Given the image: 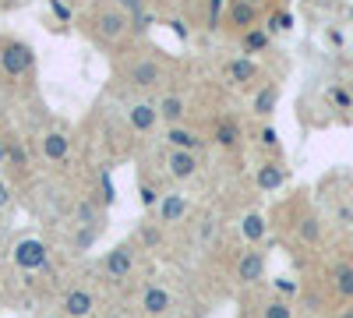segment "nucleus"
<instances>
[{"instance_id":"nucleus-29","label":"nucleus","mask_w":353,"mask_h":318,"mask_svg":"<svg viewBox=\"0 0 353 318\" xmlns=\"http://www.w3.org/2000/svg\"><path fill=\"white\" fill-rule=\"evenodd\" d=\"M223 8H230L226 0H209V11H205V28H209V32H216L223 25Z\"/></svg>"},{"instance_id":"nucleus-38","label":"nucleus","mask_w":353,"mask_h":318,"mask_svg":"<svg viewBox=\"0 0 353 318\" xmlns=\"http://www.w3.org/2000/svg\"><path fill=\"white\" fill-rule=\"evenodd\" d=\"M8 159V141H4V135H0V163Z\"/></svg>"},{"instance_id":"nucleus-15","label":"nucleus","mask_w":353,"mask_h":318,"mask_svg":"<svg viewBox=\"0 0 353 318\" xmlns=\"http://www.w3.org/2000/svg\"><path fill=\"white\" fill-rule=\"evenodd\" d=\"M159 121L163 128H173V124H184L188 121V99L181 92H163L159 99Z\"/></svg>"},{"instance_id":"nucleus-27","label":"nucleus","mask_w":353,"mask_h":318,"mask_svg":"<svg viewBox=\"0 0 353 318\" xmlns=\"http://www.w3.org/2000/svg\"><path fill=\"white\" fill-rule=\"evenodd\" d=\"M297 241H301V244H318V241H321V219H318L314 212L301 216V223H297Z\"/></svg>"},{"instance_id":"nucleus-33","label":"nucleus","mask_w":353,"mask_h":318,"mask_svg":"<svg viewBox=\"0 0 353 318\" xmlns=\"http://www.w3.org/2000/svg\"><path fill=\"white\" fill-rule=\"evenodd\" d=\"M329 99H332L339 110H353V96H350L346 89H339V85H332V89H329Z\"/></svg>"},{"instance_id":"nucleus-18","label":"nucleus","mask_w":353,"mask_h":318,"mask_svg":"<svg viewBox=\"0 0 353 318\" xmlns=\"http://www.w3.org/2000/svg\"><path fill=\"white\" fill-rule=\"evenodd\" d=\"M223 71H226V78L233 85H241V89H244V85H251V81H258V74H261L258 64H254V57H233Z\"/></svg>"},{"instance_id":"nucleus-1","label":"nucleus","mask_w":353,"mask_h":318,"mask_svg":"<svg viewBox=\"0 0 353 318\" xmlns=\"http://www.w3.org/2000/svg\"><path fill=\"white\" fill-rule=\"evenodd\" d=\"M88 32H92V39L103 43V46H117L131 32V18L117 8L113 0H106V4H99L92 14H88Z\"/></svg>"},{"instance_id":"nucleus-17","label":"nucleus","mask_w":353,"mask_h":318,"mask_svg":"<svg viewBox=\"0 0 353 318\" xmlns=\"http://www.w3.org/2000/svg\"><path fill=\"white\" fill-rule=\"evenodd\" d=\"M254 184L261 188V191H279L283 184H286V166L279 163V159H269V163H261L258 166V173H254Z\"/></svg>"},{"instance_id":"nucleus-22","label":"nucleus","mask_w":353,"mask_h":318,"mask_svg":"<svg viewBox=\"0 0 353 318\" xmlns=\"http://www.w3.org/2000/svg\"><path fill=\"white\" fill-rule=\"evenodd\" d=\"M4 141H8V159L14 163V170H18V173H28V170H32V156H28V146H25L21 135L8 131Z\"/></svg>"},{"instance_id":"nucleus-19","label":"nucleus","mask_w":353,"mask_h":318,"mask_svg":"<svg viewBox=\"0 0 353 318\" xmlns=\"http://www.w3.org/2000/svg\"><path fill=\"white\" fill-rule=\"evenodd\" d=\"M241 237L248 241V248H258L265 237H269V219L261 212H244L241 216Z\"/></svg>"},{"instance_id":"nucleus-12","label":"nucleus","mask_w":353,"mask_h":318,"mask_svg":"<svg viewBox=\"0 0 353 318\" xmlns=\"http://www.w3.org/2000/svg\"><path fill=\"white\" fill-rule=\"evenodd\" d=\"M198 152H181V149H170L166 152V173L176 181V184H188L198 177Z\"/></svg>"},{"instance_id":"nucleus-7","label":"nucleus","mask_w":353,"mask_h":318,"mask_svg":"<svg viewBox=\"0 0 353 318\" xmlns=\"http://www.w3.org/2000/svg\"><path fill=\"white\" fill-rule=\"evenodd\" d=\"M233 279H237L241 286H258L265 279V251L244 248L237 258H233Z\"/></svg>"},{"instance_id":"nucleus-26","label":"nucleus","mask_w":353,"mask_h":318,"mask_svg":"<svg viewBox=\"0 0 353 318\" xmlns=\"http://www.w3.org/2000/svg\"><path fill=\"white\" fill-rule=\"evenodd\" d=\"M163 195H166V191H159L149 177H138V201H141L145 212H156L159 201H163Z\"/></svg>"},{"instance_id":"nucleus-13","label":"nucleus","mask_w":353,"mask_h":318,"mask_svg":"<svg viewBox=\"0 0 353 318\" xmlns=\"http://www.w3.org/2000/svg\"><path fill=\"white\" fill-rule=\"evenodd\" d=\"M163 141H166V149H181V152H198L205 146V135L194 131L191 124H173L163 131Z\"/></svg>"},{"instance_id":"nucleus-40","label":"nucleus","mask_w":353,"mask_h":318,"mask_svg":"<svg viewBox=\"0 0 353 318\" xmlns=\"http://www.w3.org/2000/svg\"><path fill=\"white\" fill-rule=\"evenodd\" d=\"M11 4H18V0H0V11H8Z\"/></svg>"},{"instance_id":"nucleus-11","label":"nucleus","mask_w":353,"mask_h":318,"mask_svg":"<svg viewBox=\"0 0 353 318\" xmlns=\"http://www.w3.org/2000/svg\"><path fill=\"white\" fill-rule=\"evenodd\" d=\"M212 146L216 149H226V152L241 149L244 146V124L237 117H219L212 124Z\"/></svg>"},{"instance_id":"nucleus-36","label":"nucleus","mask_w":353,"mask_h":318,"mask_svg":"<svg viewBox=\"0 0 353 318\" xmlns=\"http://www.w3.org/2000/svg\"><path fill=\"white\" fill-rule=\"evenodd\" d=\"M272 286H276L279 294H297V283H286V279H276Z\"/></svg>"},{"instance_id":"nucleus-28","label":"nucleus","mask_w":353,"mask_h":318,"mask_svg":"<svg viewBox=\"0 0 353 318\" xmlns=\"http://www.w3.org/2000/svg\"><path fill=\"white\" fill-rule=\"evenodd\" d=\"M99 234H103V226H74V241H71V251L74 255H81V251H88L96 241H99Z\"/></svg>"},{"instance_id":"nucleus-20","label":"nucleus","mask_w":353,"mask_h":318,"mask_svg":"<svg viewBox=\"0 0 353 318\" xmlns=\"http://www.w3.org/2000/svg\"><path fill=\"white\" fill-rule=\"evenodd\" d=\"M329 279H332L336 297L346 301V304H353V262H339V266H332Z\"/></svg>"},{"instance_id":"nucleus-5","label":"nucleus","mask_w":353,"mask_h":318,"mask_svg":"<svg viewBox=\"0 0 353 318\" xmlns=\"http://www.w3.org/2000/svg\"><path fill=\"white\" fill-rule=\"evenodd\" d=\"M57 308H61L64 318H92L99 311V297L92 286L85 283H71L61 290V301H57Z\"/></svg>"},{"instance_id":"nucleus-30","label":"nucleus","mask_w":353,"mask_h":318,"mask_svg":"<svg viewBox=\"0 0 353 318\" xmlns=\"http://www.w3.org/2000/svg\"><path fill=\"white\" fill-rule=\"evenodd\" d=\"M258 146H261V149L279 152V131H276L272 124H261V128H258Z\"/></svg>"},{"instance_id":"nucleus-14","label":"nucleus","mask_w":353,"mask_h":318,"mask_svg":"<svg viewBox=\"0 0 353 318\" xmlns=\"http://www.w3.org/2000/svg\"><path fill=\"white\" fill-rule=\"evenodd\" d=\"M170 308H173V297H170L166 286L149 283V286L141 290V315H145V318H166Z\"/></svg>"},{"instance_id":"nucleus-21","label":"nucleus","mask_w":353,"mask_h":318,"mask_svg":"<svg viewBox=\"0 0 353 318\" xmlns=\"http://www.w3.org/2000/svg\"><path fill=\"white\" fill-rule=\"evenodd\" d=\"M276 103H279V81H265L251 99V113L254 117H269V113L276 110Z\"/></svg>"},{"instance_id":"nucleus-9","label":"nucleus","mask_w":353,"mask_h":318,"mask_svg":"<svg viewBox=\"0 0 353 318\" xmlns=\"http://www.w3.org/2000/svg\"><path fill=\"white\" fill-rule=\"evenodd\" d=\"M188 212H191L188 195H184V191H166L163 201H159V209H156V219L170 230V226H181V223L188 219Z\"/></svg>"},{"instance_id":"nucleus-2","label":"nucleus","mask_w":353,"mask_h":318,"mask_svg":"<svg viewBox=\"0 0 353 318\" xmlns=\"http://www.w3.org/2000/svg\"><path fill=\"white\" fill-rule=\"evenodd\" d=\"M99 279L110 283V286H124L134 272H138V244L134 241H121V244H113L106 255H103V262L96 266Z\"/></svg>"},{"instance_id":"nucleus-35","label":"nucleus","mask_w":353,"mask_h":318,"mask_svg":"<svg viewBox=\"0 0 353 318\" xmlns=\"http://www.w3.org/2000/svg\"><path fill=\"white\" fill-rule=\"evenodd\" d=\"M11 198H14V188H11L8 181H0V209H8Z\"/></svg>"},{"instance_id":"nucleus-3","label":"nucleus","mask_w":353,"mask_h":318,"mask_svg":"<svg viewBox=\"0 0 353 318\" xmlns=\"http://www.w3.org/2000/svg\"><path fill=\"white\" fill-rule=\"evenodd\" d=\"M36 68V50L21 39H0V74L8 81H18L25 74H32Z\"/></svg>"},{"instance_id":"nucleus-42","label":"nucleus","mask_w":353,"mask_h":318,"mask_svg":"<svg viewBox=\"0 0 353 318\" xmlns=\"http://www.w3.org/2000/svg\"><path fill=\"white\" fill-rule=\"evenodd\" d=\"M64 4H71V8H78V4H85V0H64Z\"/></svg>"},{"instance_id":"nucleus-10","label":"nucleus","mask_w":353,"mask_h":318,"mask_svg":"<svg viewBox=\"0 0 353 318\" xmlns=\"http://www.w3.org/2000/svg\"><path fill=\"white\" fill-rule=\"evenodd\" d=\"M39 156L46 163H64L71 156V135L64 128H50L39 135Z\"/></svg>"},{"instance_id":"nucleus-37","label":"nucleus","mask_w":353,"mask_h":318,"mask_svg":"<svg viewBox=\"0 0 353 318\" xmlns=\"http://www.w3.org/2000/svg\"><path fill=\"white\" fill-rule=\"evenodd\" d=\"M99 318H131L124 308H106V311H99Z\"/></svg>"},{"instance_id":"nucleus-43","label":"nucleus","mask_w":353,"mask_h":318,"mask_svg":"<svg viewBox=\"0 0 353 318\" xmlns=\"http://www.w3.org/2000/svg\"><path fill=\"white\" fill-rule=\"evenodd\" d=\"M0 181H4V163H0Z\"/></svg>"},{"instance_id":"nucleus-6","label":"nucleus","mask_w":353,"mask_h":318,"mask_svg":"<svg viewBox=\"0 0 353 318\" xmlns=\"http://www.w3.org/2000/svg\"><path fill=\"white\" fill-rule=\"evenodd\" d=\"M14 266L25 272H39L50 266V244L43 237H21L14 244Z\"/></svg>"},{"instance_id":"nucleus-25","label":"nucleus","mask_w":353,"mask_h":318,"mask_svg":"<svg viewBox=\"0 0 353 318\" xmlns=\"http://www.w3.org/2000/svg\"><path fill=\"white\" fill-rule=\"evenodd\" d=\"M258 318H293V304L279 294H269L258 304Z\"/></svg>"},{"instance_id":"nucleus-16","label":"nucleus","mask_w":353,"mask_h":318,"mask_svg":"<svg viewBox=\"0 0 353 318\" xmlns=\"http://www.w3.org/2000/svg\"><path fill=\"white\" fill-rule=\"evenodd\" d=\"M226 25H233L237 32H251V28L258 25V8L248 4V0H230V8H226Z\"/></svg>"},{"instance_id":"nucleus-23","label":"nucleus","mask_w":353,"mask_h":318,"mask_svg":"<svg viewBox=\"0 0 353 318\" xmlns=\"http://www.w3.org/2000/svg\"><path fill=\"white\" fill-rule=\"evenodd\" d=\"M269 43H272V32H269L265 25H254L251 32H244V36H241V57L265 53V50H269Z\"/></svg>"},{"instance_id":"nucleus-8","label":"nucleus","mask_w":353,"mask_h":318,"mask_svg":"<svg viewBox=\"0 0 353 318\" xmlns=\"http://www.w3.org/2000/svg\"><path fill=\"white\" fill-rule=\"evenodd\" d=\"M156 124H163L156 99H138V103L128 106V128L134 135H149V131H156Z\"/></svg>"},{"instance_id":"nucleus-4","label":"nucleus","mask_w":353,"mask_h":318,"mask_svg":"<svg viewBox=\"0 0 353 318\" xmlns=\"http://www.w3.org/2000/svg\"><path fill=\"white\" fill-rule=\"evenodd\" d=\"M124 78H128L131 89L149 92V89H159L166 81V64H163V57H134L124 71Z\"/></svg>"},{"instance_id":"nucleus-41","label":"nucleus","mask_w":353,"mask_h":318,"mask_svg":"<svg viewBox=\"0 0 353 318\" xmlns=\"http://www.w3.org/2000/svg\"><path fill=\"white\" fill-rule=\"evenodd\" d=\"M248 4H254V8H261V4H269V0H248Z\"/></svg>"},{"instance_id":"nucleus-34","label":"nucleus","mask_w":353,"mask_h":318,"mask_svg":"<svg viewBox=\"0 0 353 318\" xmlns=\"http://www.w3.org/2000/svg\"><path fill=\"white\" fill-rule=\"evenodd\" d=\"M50 11L57 14V21H71V14H74V8L64 4V0H50Z\"/></svg>"},{"instance_id":"nucleus-31","label":"nucleus","mask_w":353,"mask_h":318,"mask_svg":"<svg viewBox=\"0 0 353 318\" xmlns=\"http://www.w3.org/2000/svg\"><path fill=\"white\" fill-rule=\"evenodd\" d=\"M113 4L121 8V11H124L131 21H134V18H141L145 11H149V8H145V0H113Z\"/></svg>"},{"instance_id":"nucleus-32","label":"nucleus","mask_w":353,"mask_h":318,"mask_svg":"<svg viewBox=\"0 0 353 318\" xmlns=\"http://www.w3.org/2000/svg\"><path fill=\"white\" fill-rule=\"evenodd\" d=\"M265 28H269V32H286V28H293V14L290 11H276Z\"/></svg>"},{"instance_id":"nucleus-24","label":"nucleus","mask_w":353,"mask_h":318,"mask_svg":"<svg viewBox=\"0 0 353 318\" xmlns=\"http://www.w3.org/2000/svg\"><path fill=\"white\" fill-rule=\"evenodd\" d=\"M166 241V226L159 223V219H145L141 226H138V248H145V251H156L159 244Z\"/></svg>"},{"instance_id":"nucleus-44","label":"nucleus","mask_w":353,"mask_h":318,"mask_svg":"<svg viewBox=\"0 0 353 318\" xmlns=\"http://www.w3.org/2000/svg\"><path fill=\"white\" fill-rule=\"evenodd\" d=\"M43 318H64V315H43Z\"/></svg>"},{"instance_id":"nucleus-39","label":"nucleus","mask_w":353,"mask_h":318,"mask_svg":"<svg viewBox=\"0 0 353 318\" xmlns=\"http://www.w3.org/2000/svg\"><path fill=\"white\" fill-rule=\"evenodd\" d=\"M336 318H353V304H346V308H339V315Z\"/></svg>"}]
</instances>
